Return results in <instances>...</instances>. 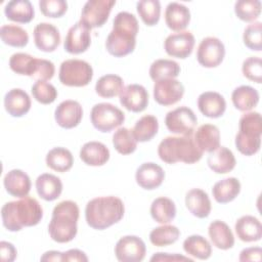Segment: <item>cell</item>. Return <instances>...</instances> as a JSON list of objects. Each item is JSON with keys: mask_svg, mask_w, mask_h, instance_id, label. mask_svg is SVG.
I'll list each match as a JSON object with an SVG mask.
<instances>
[{"mask_svg": "<svg viewBox=\"0 0 262 262\" xmlns=\"http://www.w3.org/2000/svg\"><path fill=\"white\" fill-rule=\"evenodd\" d=\"M138 30V20L134 14L127 11L119 12L114 18L113 30L105 40L107 52L115 57H123L133 52Z\"/></svg>", "mask_w": 262, "mask_h": 262, "instance_id": "1", "label": "cell"}, {"mask_svg": "<svg viewBox=\"0 0 262 262\" xmlns=\"http://www.w3.org/2000/svg\"><path fill=\"white\" fill-rule=\"evenodd\" d=\"M43 217V209L39 202L30 196L8 202L1 209L3 226L9 231H19L24 227L37 225Z\"/></svg>", "mask_w": 262, "mask_h": 262, "instance_id": "2", "label": "cell"}, {"mask_svg": "<svg viewBox=\"0 0 262 262\" xmlns=\"http://www.w3.org/2000/svg\"><path fill=\"white\" fill-rule=\"evenodd\" d=\"M124 213V203L114 195L95 198L89 201L85 208L87 224L97 230H103L119 222Z\"/></svg>", "mask_w": 262, "mask_h": 262, "instance_id": "3", "label": "cell"}, {"mask_svg": "<svg viewBox=\"0 0 262 262\" xmlns=\"http://www.w3.org/2000/svg\"><path fill=\"white\" fill-rule=\"evenodd\" d=\"M79 207L73 201L58 203L52 211V218L48 225V233L56 243H69L74 239L78 231Z\"/></svg>", "mask_w": 262, "mask_h": 262, "instance_id": "4", "label": "cell"}, {"mask_svg": "<svg viewBox=\"0 0 262 262\" xmlns=\"http://www.w3.org/2000/svg\"><path fill=\"white\" fill-rule=\"evenodd\" d=\"M158 155L167 164H193L202 159L203 151L198 147L192 135L168 136L160 142Z\"/></svg>", "mask_w": 262, "mask_h": 262, "instance_id": "5", "label": "cell"}, {"mask_svg": "<svg viewBox=\"0 0 262 262\" xmlns=\"http://www.w3.org/2000/svg\"><path fill=\"white\" fill-rule=\"evenodd\" d=\"M238 132L235 136V146L245 156L257 154L261 146L262 118L258 112L244 114L238 122Z\"/></svg>", "mask_w": 262, "mask_h": 262, "instance_id": "6", "label": "cell"}, {"mask_svg": "<svg viewBox=\"0 0 262 262\" xmlns=\"http://www.w3.org/2000/svg\"><path fill=\"white\" fill-rule=\"evenodd\" d=\"M93 77V69L85 60L67 59L59 67L58 78L61 84L70 87L88 85Z\"/></svg>", "mask_w": 262, "mask_h": 262, "instance_id": "7", "label": "cell"}, {"mask_svg": "<svg viewBox=\"0 0 262 262\" xmlns=\"http://www.w3.org/2000/svg\"><path fill=\"white\" fill-rule=\"evenodd\" d=\"M90 120L98 131L111 132L124 123L125 114L112 103L100 102L91 108Z\"/></svg>", "mask_w": 262, "mask_h": 262, "instance_id": "8", "label": "cell"}, {"mask_svg": "<svg viewBox=\"0 0 262 262\" xmlns=\"http://www.w3.org/2000/svg\"><path fill=\"white\" fill-rule=\"evenodd\" d=\"M165 124L170 132L187 136L193 134L198 124V118L191 108L183 105L168 112L165 118Z\"/></svg>", "mask_w": 262, "mask_h": 262, "instance_id": "9", "label": "cell"}, {"mask_svg": "<svg viewBox=\"0 0 262 262\" xmlns=\"http://www.w3.org/2000/svg\"><path fill=\"white\" fill-rule=\"evenodd\" d=\"M115 4V0H89L82 8L80 21L89 30L102 27Z\"/></svg>", "mask_w": 262, "mask_h": 262, "instance_id": "10", "label": "cell"}, {"mask_svg": "<svg viewBox=\"0 0 262 262\" xmlns=\"http://www.w3.org/2000/svg\"><path fill=\"white\" fill-rule=\"evenodd\" d=\"M225 56V47L216 37H206L199 44L196 59L205 68L218 67Z\"/></svg>", "mask_w": 262, "mask_h": 262, "instance_id": "11", "label": "cell"}, {"mask_svg": "<svg viewBox=\"0 0 262 262\" xmlns=\"http://www.w3.org/2000/svg\"><path fill=\"white\" fill-rule=\"evenodd\" d=\"M145 253L144 242L136 235H125L115 246V255L121 262H140L144 259Z\"/></svg>", "mask_w": 262, "mask_h": 262, "instance_id": "12", "label": "cell"}, {"mask_svg": "<svg viewBox=\"0 0 262 262\" xmlns=\"http://www.w3.org/2000/svg\"><path fill=\"white\" fill-rule=\"evenodd\" d=\"M183 94L184 86L176 79H164L155 82L154 98L161 105L175 104L182 98Z\"/></svg>", "mask_w": 262, "mask_h": 262, "instance_id": "13", "label": "cell"}, {"mask_svg": "<svg viewBox=\"0 0 262 262\" xmlns=\"http://www.w3.org/2000/svg\"><path fill=\"white\" fill-rule=\"evenodd\" d=\"M194 42V36L190 32L182 31L169 35L164 42V48L168 55L184 59L191 54Z\"/></svg>", "mask_w": 262, "mask_h": 262, "instance_id": "14", "label": "cell"}, {"mask_svg": "<svg viewBox=\"0 0 262 262\" xmlns=\"http://www.w3.org/2000/svg\"><path fill=\"white\" fill-rule=\"evenodd\" d=\"M90 31L81 21L72 26L64 39V50L71 54H80L85 52L91 44Z\"/></svg>", "mask_w": 262, "mask_h": 262, "instance_id": "15", "label": "cell"}, {"mask_svg": "<svg viewBox=\"0 0 262 262\" xmlns=\"http://www.w3.org/2000/svg\"><path fill=\"white\" fill-rule=\"evenodd\" d=\"M83 117V108L81 104L72 99L61 101L55 108L54 119L58 126L64 129L77 127Z\"/></svg>", "mask_w": 262, "mask_h": 262, "instance_id": "16", "label": "cell"}, {"mask_svg": "<svg viewBox=\"0 0 262 262\" xmlns=\"http://www.w3.org/2000/svg\"><path fill=\"white\" fill-rule=\"evenodd\" d=\"M120 103L130 112L140 113L148 104V93L142 85L130 84L120 93Z\"/></svg>", "mask_w": 262, "mask_h": 262, "instance_id": "17", "label": "cell"}, {"mask_svg": "<svg viewBox=\"0 0 262 262\" xmlns=\"http://www.w3.org/2000/svg\"><path fill=\"white\" fill-rule=\"evenodd\" d=\"M34 42L39 50L52 52L60 43L59 31L52 24L40 23L34 29Z\"/></svg>", "mask_w": 262, "mask_h": 262, "instance_id": "18", "label": "cell"}, {"mask_svg": "<svg viewBox=\"0 0 262 262\" xmlns=\"http://www.w3.org/2000/svg\"><path fill=\"white\" fill-rule=\"evenodd\" d=\"M165 179V172L158 164L148 162L141 164L135 173L137 184L147 190L158 188Z\"/></svg>", "mask_w": 262, "mask_h": 262, "instance_id": "19", "label": "cell"}, {"mask_svg": "<svg viewBox=\"0 0 262 262\" xmlns=\"http://www.w3.org/2000/svg\"><path fill=\"white\" fill-rule=\"evenodd\" d=\"M198 107L200 112L212 119L220 118L226 110V101L224 97L215 91H206L198 97Z\"/></svg>", "mask_w": 262, "mask_h": 262, "instance_id": "20", "label": "cell"}, {"mask_svg": "<svg viewBox=\"0 0 262 262\" xmlns=\"http://www.w3.org/2000/svg\"><path fill=\"white\" fill-rule=\"evenodd\" d=\"M4 107L10 116L20 118L30 111L31 98L25 90L13 88L4 96Z\"/></svg>", "mask_w": 262, "mask_h": 262, "instance_id": "21", "label": "cell"}, {"mask_svg": "<svg viewBox=\"0 0 262 262\" xmlns=\"http://www.w3.org/2000/svg\"><path fill=\"white\" fill-rule=\"evenodd\" d=\"M3 184L5 190L15 198L28 196L31 190V180L29 175L19 169L9 171L4 177Z\"/></svg>", "mask_w": 262, "mask_h": 262, "instance_id": "22", "label": "cell"}, {"mask_svg": "<svg viewBox=\"0 0 262 262\" xmlns=\"http://www.w3.org/2000/svg\"><path fill=\"white\" fill-rule=\"evenodd\" d=\"M165 21L172 31L182 32L190 21V11L181 3L171 2L165 10Z\"/></svg>", "mask_w": 262, "mask_h": 262, "instance_id": "23", "label": "cell"}, {"mask_svg": "<svg viewBox=\"0 0 262 262\" xmlns=\"http://www.w3.org/2000/svg\"><path fill=\"white\" fill-rule=\"evenodd\" d=\"M185 206L188 211L198 218H206L211 212L209 195L201 188H192L186 192Z\"/></svg>", "mask_w": 262, "mask_h": 262, "instance_id": "24", "label": "cell"}, {"mask_svg": "<svg viewBox=\"0 0 262 262\" xmlns=\"http://www.w3.org/2000/svg\"><path fill=\"white\" fill-rule=\"evenodd\" d=\"M207 163L213 172L217 174H226L233 170L236 161L229 148L225 146H219L210 152Z\"/></svg>", "mask_w": 262, "mask_h": 262, "instance_id": "25", "label": "cell"}, {"mask_svg": "<svg viewBox=\"0 0 262 262\" xmlns=\"http://www.w3.org/2000/svg\"><path fill=\"white\" fill-rule=\"evenodd\" d=\"M234 229L237 237L246 243L257 242L262 237L261 222L251 215H245L237 219Z\"/></svg>", "mask_w": 262, "mask_h": 262, "instance_id": "26", "label": "cell"}, {"mask_svg": "<svg viewBox=\"0 0 262 262\" xmlns=\"http://www.w3.org/2000/svg\"><path fill=\"white\" fill-rule=\"evenodd\" d=\"M193 139L203 152H212L220 146V131L215 125L204 124L196 129Z\"/></svg>", "mask_w": 262, "mask_h": 262, "instance_id": "27", "label": "cell"}, {"mask_svg": "<svg viewBox=\"0 0 262 262\" xmlns=\"http://www.w3.org/2000/svg\"><path fill=\"white\" fill-rule=\"evenodd\" d=\"M80 159L89 166H102L110 159V150L99 141H89L81 147Z\"/></svg>", "mask_w": 262, "mask_h": 262, "instance_id": "28", "label": "cell"}, {"mask_svg": "<svg viewBox=\"0 0 262 262\" xmlns=\"http://www.w3.org/2000/svg\"><path fill=\"white\" fill-rule=\"evenodd\" d=\"M36 189L40 198L47 202H51L61 194L62 182L57 176L44 173L36 179Z\"/></svg>", "mask_w": 262, "mask_h": 262, "instance_id": "29", "label": "cell"}, {"mask_svg": "<svg viewBox=\"0 0 262 262\" xmlns=\"http://www.w3.org/2000/svg\"><path fill=\"white\" fill-rule=\"evenodd\" d=\"M208 233L213 246L220 250L231 249L234 245V236L231 229L221 220L211 222L208 228Z\"/></svg>", "mask_w": 262, "mask_h": 262, "instance_id": "30", "label": "cell"}, {"mask_svg": "<svg viewBox=\"0 0 262 262\" xmlns=\"http://www.w3.org/2000/svg\"><path fill=\"white\" fill-rule=\"evenodd\" d=\"M5 16L15 23L28 24L35 15L34 7L29 0L9 1L4 8Z\"/></svg>", "mask_w": 262, "mask_h": 262, "instance_id": "31", "label": "cell"}, {"mask_svg": "<svg viewBox=\"0 0 262 262\" xmlns=\"http://www.w3.org/2000/svg\"><path fill=\"white\" fill-rule=\"evenodd\" d=\"M241 191V182L235 177L224 178L216 182L212 188V194L219 204H226L233 201Z\"/></svg>", "mask_w": 262, "mask_h": 262, "instance_id": "32", "label": "cell"}, {"mask_svg": "<svg viewBox=\"0 0 262 262\" xmlns=\"http://www.w3.org/2000/svg\"><path fill=\"white\" fill-rule=\"evenodd\" d=\"M231 100L236 110L249 112L258 104L259 93L255 88L249 85H242L232 91Z\"/></svg>", "mask_w": 262, "mask_h": 262, "instance_id": "33", "label": "cell"}, {"mask_svg": "<svg viewBox=\"0 0 262 262\" xmlns=\"http://www.w3.org/2000/svg\"><path fill=\"white\" fill-rule=\"evenodd\" d=\"M150 215L156 222L167 224L176 216L175 203L166 196L157 198L150 205Z\"/></svg>", "mask_w": 262, "mask_h": 262, "instance_id": "34", "label": "cell"}, {"mask_svg": "<svg viewBox=\"0 0 262 262\" xmlns=\"http://www.w3.org/2000/svg\"><path fill=\"white\" fill-rule=\"evenodd\" d=\"M74 164L72 152L64 147H54L46 155V165L50 169L63 173L69 171Z\"/></svg>", "mask_w": 262, "mask_h": 262, "instance_id": "35", "label": "cell"}, {"mask_svg": "<svg viewBox=\"0 0 262 262\" xmlns=\"http://www.w3.org/2000/svg\"><path fill=\"white\" fill-rule=\"evenodd\" d=\"M123 89V79L115 74H107L100 77L95 84V92L104 98H111L120 95Z\"/></svg>", "mask_w": 262, "mask_h": 262, "instance_id": "36", "label": "cell"}, {"mask_svg": "<svg viewBox=\"0 0 262 262\" xmlns=\"http://www.w3.org/2000/svg\"><path fill=\"white\" fill-rule=\"evenodd\" d=\"M183 250L189 256L200 260H207L211 257V244L202 235L192 234L183 242Z\"/></svg>", "mask_w": 262, "mask_h": 262, "instance_id": "37", "label": "cell"}, {"mask_svg": "<svg viewBox=\"0 0 262 262\" xmlns=\"http://www.w3.org/2000/svg\"><path fill=\"white\" fill-rule=\"evenodd\" d=\"M179 74L180 67L172 59H157L149 68V76L155 82L164 79H175Z\"/></svg>", "mask_w": 262, "mask_h": 262, "instance_id": "38", "label": "cell"}, {"mask_svg": "<svg viewBox=\"0 0 262 262\" xmlns=\"http://www.w3.org/2000/svg\"><path fill=\"white\" fill-rule=\"evenodd\" d=\"M159 130L158 119L152 115H145L141 117L134 125L132 131L137 141H149Z\"/></svg>", "mask_w": 262, "mask_h": 262, "instance_id": "39", "label": "cell"}, {"mask_svg": "<svg viewBox=\"0 0 262 262\" xmlns=\"http://www.w3.org/2000/svg\"><path fill=\"white\" fill-rule=\"evenodd\" d=\"M37 63L38 58L24 52L14 53L9 58V67L14 73L18 75H26L31 78L36 72Z\"/></svg>", "mask_w": 262, "mask_h": 262, "instance_id": "40", "label": "cell"}, {"mask_svg": "<svg viewBox=\"0 0 262 262\" xmlns=\"http://www.w3.org/2000/svg\"><path fill=\"white\" fill-rule=\"evenodd\" d=\"M0 36L3 43L12 47H25L29 42L27 31L16 25H3Z\"/></svg>", "mask_w": 262, "mask_h": 262, "instance_id": "41", "label": "cell"}, {"mask_svg": "<svg viewBox=\"0 0 262 262\" xmlns=\"http://www.w3.org/2000/svg\"><path fill=\"white\" fill-rule=\"evenodd\" d=\"M113 144L119 154L130 155L135 151L137 147V140L132 130L122 127L114 133Z\"/></svg>", "mask_w": 262, "mask_h": 262, "instance_id": "42", "label": "cell"}, {"mask_svg": "<svg viewBox=\"0 0 262 262\" xmlns=\"http://www.w3.org/2000/svg\"><path fill=\"white\" fill-rule=\"evenodd\" d=\"M180 235L179 229L174 225H165L154 228L149 233V241L156 247H166L174 244Z\"/></svg>", "mask_w": 262, "mask_h": 262, "instance_id": "43", "label": "cell"}, {"mask_svg": "<svg viewBox=\"0 0 262 262\" xmlns=\"http://www.w3.org/2000/svg\"><path fill=\"white\" fill-rule=\"evenodd\" d=\"M137 12L146 26H155L160 20L161 4L158 0H141L137 2Z\"/></svg>", "mask_w": 262, "mask_h": 262, "instance_id": "44", "label": "cell"}, {"mask_svg": "<svg viewBox=\"0 0 262 262\" xmlns=\"http://www.w3.org/2000/svg\"><path fill=\"white\" fill-rule=\"evenodd\" d=\"M234 12L244 21H254L261 13V2L259 0H238L234 4Z\"/></svg>", "mask_w": 262, "mask_h": 262, "instance_id": "45", "label": "cell"}, {"mask_svg": "<svg viewBox=\"0 0 262 262\" xmlns=\"http://www.w3.org/2000/svg\"><path fill=\"white\" fill-rule=\"evenodd\" d=\"M33 97L42 104L52 103L57 97L55 87L46 81H37L31 88Z\"/></svg>", "mask_w": 262, "mask_h": 262, "instance_id": "46", "label": "cell"}, {"mask_svg": "<svg viewBox=\"0 0 262 262\" xmlns=\"http://www.w3.org/2000/svg\"><path fill=\"white\" fill-rule=\"evenodd\" d=\"M244 44L251 50L261 51L262 49V24L255 21L250 24L243 34Z\"/></svg>", "mask_w": 262, "mask_h": 262, "instance_id": "47", "label": "cell"}, {"mask_svg": "<svg viewBox=\"0 0 262 262\" xmlns=\"http://www.w3.org/2000/svg\"><path fill=\"white\" fill-rule=\"evenodd\" d=\"M243 75L250 81L260 84L262 82V60L257 56L246 58L242 66Z\"/></svg>", "mask_w": 262, "mask_h": 262, "instance_id": "48", "label": "cell"}, {"mask_svg": "<svg viewBox=\"0 0 262 262\" xmlns=\"http://www.w3.org/2000/svg\"><path fill=\"white\" fill-rule=\"evenodd\" d=\"M39 7L43 15L47 17H60L68 10V3L64 0H40Z\"/></svg>", "mask_w": 262, "mask_h": 262, "instance_id": "49", "label": "cell"}, {"mask_svg": "<svg viewBox=\"0 0 262 262\" xmlns=\"http://www.w3.org/2000/svg\"><path fill=\"white\" fill-rule=\"evenodd\" d=\"M55 73V67L52 61L47 59L38 58V63L36 72L32 77L36 82L37 81H48L52 79Z\"/></svg>", "mask_w": 262, "mask_h": 262, "instance_id": "50", "label": "cell"}, {"mask_svg": "<svg viewBox=\"0 0 262 262\" xmlns=\"http://www.w3.org/2000/svg\"><path fill=\"white\" fill-rule=\"evenodd\" d=\"M262 258V249L260 247H250L244 249L238 257V260L242 262L247 261H257L260 262Z\"/></svg>", "mask_w": 262, "mask_h": 262, "instance_id": "51", "label": "cell"}, {"mask_svg": "<svg viewBox=\"0 0 262 262\" xmlns=\"http://www.w3.org/2000/svg\"><path fill=\"white\" fill-rule=\"evenodd\" d=\"M0 254L3 262H12L16 258L17 252L11 243L2 241L0 243Z\"/></svg>", "mask_w": 262, "mask_h": 262, "instance_id": "52", "label": "cell"}, {"mask_svg": "<svg viewBox=\"0 0 262 262\" xmlns=\"http://www.w3.org/2000/svg\"><path fill=\"white\" fill-rule=\"evenodd\" d=\"M150 261H168V262H177V261H188V262H192V259L179 255V254H169V253H156L151 258Z\"/></svg>", "mask_w": 262, "mask_h": 262, "instance_id": "53", "label": "cell"}, {"mask_svg": "<svg viewBox=\"0 0 262 262\" xmlns=\"http://www.w3.org/2000/svg\"><path fill=\"white\" fill-rule=\"evenodd\" d=\"M61 261H78V262H87L88 261V257L86 256V254L84 252H82L81 250L78 249H71L64 253H62L61 255Z\"/></svg>", "mask_w": 262, "mask_h": 262, "instance_id": "54", "label": "cell"}, {"mask_svg": "<svg viewBox=\"0 0 262 262\" xmlns=\"http://www.w3.org/2000/svg\"><path fill=\"white\" fill-rule=\"evenodd\" d=\"M61 255L62 253L58 251H48L43 254L40 260L41 261H61Z\"/></svg>", "mask_w": 262, "mask_h": 262, "instance_id": "55", "label": "cell"}]
</instances>
